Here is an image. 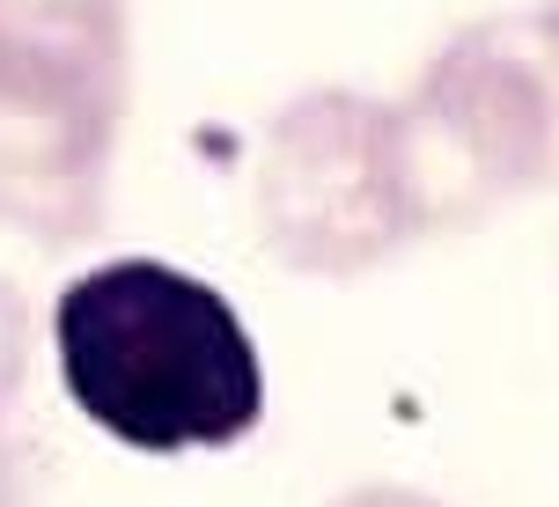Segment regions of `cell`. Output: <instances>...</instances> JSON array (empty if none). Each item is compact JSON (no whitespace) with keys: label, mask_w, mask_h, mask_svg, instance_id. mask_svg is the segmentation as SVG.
Segmentation results:
<instances>
[{"label":"cell","mask_w":559,"mask_h":507,"mask_svg":"<svg viewBox=\"0 0 559 507\" xmlns=\"http://www.w3.org/2000/svg\"><path fill=\"white\" fill-rule=\"evenodd\" d=\"M52 367L104 442L214 456L265 420V353L214 280L169 257H104L52 294Z\"/></svg>","instance_id":"1"},{"label":"cell","mask_w":559,"mask_h":507,"mask_svg":"<svg viewBox=\"0 0 559 507\" xmlns=\"http://www.w3.org/2000/svg\"><path fill=\"white\" fill-rule=\"evenodd\" d=\"M133 96L126 0H0V228L74 251L111 221Z\"/></svg>","instance_id":"2"},{"label":"cell","mask_w":559,"mask_h":507,"mask_svg":"<svg viewBox=\"0 0 559 507\" xmlns=\"http://www.w3.org/2000/svg\"><path fill=\"white\" fill-rule=\"evenodd\" d=\"M397 177L419 236L493 221L559 184V0L464 23L397 96Z\"/></svg>","instance_id":"3"},{"label":"cell","mask_w":559,"mask_h":507,"mask_svg":"<svg viewBox=\"0 0 559 507\" xmlns=\"http://www.w3.org/2000/svg\"><path fill=\"white\" fill-rule=\"evenodd\" d=\"M251 221L302 280H361L419 243L397 177V104L368 88H302L258 141Z\"/></svg>","instance_id":"4"},{"label":"cell","mask_w":559,"mask_h":507,"mask_svg":"<svg viewBox=\"0 0 559 507\" xmlns=\"http://www.w3.org/2000/svg\"><path fill=\"white\" fill-rule=\"evenodd\" d=\"M23 375H29V302H23V287L0 273V412L15 405Z\"/></svg>","instance_id":"5"},{"label":"cell","mask_w":559,"mask_h":507,"mask_svg":"<svg viewBox=\"0 0 559 507\" xmlns=\"http://www.w3.org/2000/svg\"><path fill=\"white\" fill-rule=\"evenodd\" d=\"M332 507H442L435 493H413V485H354L346 500H332Z\"/></svg>","instance_id":"6"},{"label":"cell","mask_w":559,"mask_h":507,"mask_svg":"<svg viewBox=\"0 0 559 507\" xmlns=\"http://www.w3.org/2000/svg\"><path fill=\"white\" fill-rule=\"evenodd\" d=\"M23 500V479H15V449H8V412H0V507Z\"/></svg>","instance_id":"7"}]
</instances>
